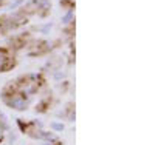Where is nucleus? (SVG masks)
I'll use <instances>...</instances> for the list:
<instances>
[{
	"mask_svg": "<svg viewBox=\"0 0 155 145\" xmlns=\"http://www.w3.org/2000/svg\"><path fill=\"white\" fill-rule=\"evenodd\" d=\"M8 105H11V107L16 108V110H25L27 102H25V97L23 96H12V99L8 100Z\"/></svg>",
	"mask_w": 155,
	"mask_h": 145,
	"instance_id": "nucleus-1",
	"label": "nucleus"
},
{
	"mask_svg": "<svg viewBox=\"0 0 155 145\" xmlns=\"http://www.w3.org/2000/svg\"><path fill=\"white\" fill-rule=\"evenodd\" d=\"M11 65H14V62L11 63V59L8 57V59H5V60H0V71H5V70H8Z\"/></svg>",
	"mask_w": 155,
	"mask_h": 145,
	"instance_id": "nucleus-3",
	"label": "nucleus"
},
{
	"mask_svg": "<svg viewBox=\"0 0 155 145\" xmlns=\"http://www.w3.org/2000/svg\"><path fill=\"white\" fill-rule=\"evenodd\" d=\"M51 127H53L54 130H62V128H64V125H62V124H53Z\"/></svg>",
	"mask_w": 155,
	"mask_h": 145,
	"instance_id": "nucleus-6",
	"label": "nucleus"
},
{
	"mask_svg": "<svg viewBox=\"0 0 155 145\" xmlns=\"http://www.w3.org/2000/svg\"><path fill=\"white\" fill-rule=\"evenodd\" d=\"M74 22V11L73 9H67V12L62 16V23L64 25H68Z\"/></svg>",
	"mask_w": 155,
	"mask_h": 145,
	"instance_id": "nucleus-2",
	"label": "nucleus"
},
{
	"mask_svg": "<svg viewBox=\"0 0 155 145\" xmlns=\"http://www.w3.org/2000/svg\"><path fill=\"white\" fill-rule=\"evenodd\" d=\"M2 136H3V133H2V130H0V140H2Z\"/></svg>",
	"mask_w": 155,
	"mask_h": 145,
	"instance_id": "nucleus-7",
	"label": "nucleus"
},
{
	"mask_svg": "<svg viewBox=\"0 0 155 145\" xmlns=\"http://www.w3.org/2000/svg\"><path fill=\"white\" fill-rule=\"evenodd\" d=\"M51 28H53V23H51V22H48V23H45L44 26H42V28H41V33L42 34H47Z\"/></svg>",
	"mask_w": 155,
	"mask_h": 145,
	"instance_id": "nucleus-4",
	"label": "nucleus"
},
{
	"mask_svg": "<svg viewBox=\"0 0 155 145\" xmlns=\"http://www.w3.org/2000/svg\"><path fill=\"white\" fill-rule=\"evenodd\" d=\"M22 2H23V0H16L14 3H11V6H9V8H11V9H12V8H16V6H17V5H20Z\"/></svg>",
	"mask_w": 155,
	"mask_h": 145,
	"instance_id": "nucleus-5",
	"label": "nucleus"
}]
</instances>
